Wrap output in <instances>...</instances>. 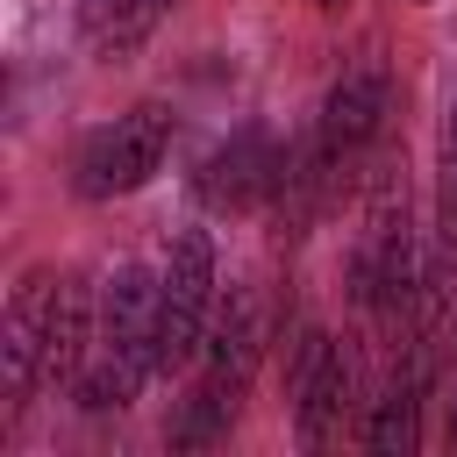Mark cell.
I'll use <instances>...</instances> for the list:
<instances>
[{"mask_svg": "<svg viewBox=\"0 0 457 457\" xmlns=\"http://www.w3.org/2000/svg\"><path fill=\"white\" fill-rule=\"evenodd\" d=\"M236 400H243V386L200 378V386L186 393L179 421H171V443H179V450H207V443H221V436H228V421H236Z\"/></svg>", "mask_w": 457, "mask_h": 457, "instance_id": "12", "label": "cell"}, {"mask_svg": "<svg viewBox=\"0 0 457 457\" xmlns=\"http://www.w3.org/2000/svg\"><path fill=\"white\" fill-rule=\"evenodd\" d=\"M50 300H57V271H29V278L14 286V300H7V321H0V386H7V393L43 386Z\"/></svg>", "mask_w": 457, "mask_h": 457, "instance_id": "7", "label": "cell"}, {"mask_svg": "<svg viewBox=\"0 0 457 457\" xmlns=\"http://www.w3.org/2000/svg\"><path fill=\"white\" fill-rule=\"evenodd\" d=\"M386 100H393L386 64H350V71L328 86V100H321V150H328V164H350L357 150L378 143Z\"/></svg>", "mask_w": 457, "mask_h": 457, "instance_id": "5", "label": "cell"}, {"mask_svg": "<svg viewBox=\"0 0 457 457\" xmlns=\"http://www.w3.org/2000/svg\"><path fill=\"white\" fill-rule=\"evenodd\" d=\"M164 157H171V114L164 107H129V114L100 121L79 143L71 186H79V200H121V193L150 186L164 171Z\"/></svg>", "mask_w": 457, "mask_h": 457, "instance_id": "1", "label": "cell"}, {"mask_svg": "<svg viewBox=\"0 0 457 457\" xmlns=\"http://www.w3.org/2000/svg\"><path fill=\"white\" fill-rule=\"evenodd\" d=\"M257 350H264L257 300H250V293H236V300L221 307V321L207 328V378H221V386H243V378H250V364H257Z\"/></svg>", "mask_w": 457, "mask_h": 457, "instance_id": "10", "label": "cell"}, {"mask_svg": "<svg viewBox=\"0 0 457 457\" xmlns=\"http://www.w3.org/2000/svg\"><path fill=\"white\" fill-rule=\"evenodd\" d=\"M271 179H278V143L257 136V129H236L228 143L207 150L193 193H200L214 214H250V207H271Z\"/></svg>", "mask_w": 457, "mask_h": 457, "instance_id": "4", "label": "cell"}, {"mask_svg": "<svg viewBox=\"0 0 457 457\" xmlns=\"http://www.w3.org/2000/svg\"><path fill=\"white\" fill-rule=\"evenodd\" d=\"M93 293L79 271H57V300H50V336H43V386H71L93 357Z\"/></svg>", "mask_w": 457, "mask_h": 457, "instance_id": "8", "label": "cell"}, {"mask_svg": "<svg viewBox=\"0 0 457 457\" xmlns=\"http://www.w3.org/2000/svg\"><path fill=\"white\" fill-rule=\"evenodd\" d=\"M321 7H336V0H321Z\"/></svg>", "mask_w": 457, "mask_h": 457, "instance_id": "14", "label": "cell"}, {"mask_svg": "<svg viewBox=\"0 0 457 457\" xmlns=\"http://www.w3.org/2000/svg\"><path fill=\"white\" fill-rule=\"evenodd\" d=\"M157 371H143L136 357H121V350H100L79 378H71V400L86 407V414H114V407H129L143 386H150Z\"/></svg>", "mask_w": 457, "mask_h": 457, "instance_id": "11", "label": "cell"}, {"mask_svg": "<svg viewBox=\"0 0 457 457\" xmlns=\"http://www.w3.org/2000/svg\"><path fill=\"white\" fill-rule=\"evenodd\" d=\"M157 314H164V286L143 264H114V278L100 286V350H121L143 371H157Z\"/></svg>", "mask_w": 457, "mask_h": 457, "instance_id": "6", "label": "cell"}, {"mask_svg": "<svg viewBox=\"0 0 457 457\" xmlns=\"http://www.w3.org/2000/svg\"><path fill=\"white\" fill-rule=\"evenodd\" d=\"M443 243L457 250V100H450V121H443Z\"/></svg>", "mask_w": 457, "mask_h": 457, "instance_id": "13", "label": "cell"}, {"mask_svg": "<svg viewBox=\"0 0 457 457\" xmlns=\"http://www.w3.org/2000/svg\"><path fill=\"white\" fill-rule=\"evenodd\" d=\"M164 7H171V0H79V36H86V50H100V57H129V50L164 21Z\"/></svg>", "mask_w": 457, "mask_h": 457, "instance_id": "9", "label": "cell"}, {"mask_svg": "<svg viewBox=\"0 0 457 457\" xmlns=\"http://www.w3.org/2000/svg\"><path fill=\"white\" fill-rule=\"evenodd\" d=\"M164 286V314H157V371H186L207 350V314H214V243L207 228H179L171 257L157 271Z\"/></svg>", "mask_w": 457, "mask_h": 457, "instance_id": "2", "label": "cell"}, {"mask_svg": "<svg viewBox=\"0 0 457 457\" xmlns=\"http://www.w3.org/2000/svg\"><path fill=\"white\" fill-rule=\"evenodd\" d=\"M286 393H293V428L307 450H328L343 443L350 428V407H357V364L336 336L307 328L300 350H293V371H286Z\"/></svg>", "mask_w": 457, "mask_h": 457, "instance_id": "3", "label": "cell"}]
</instances>
